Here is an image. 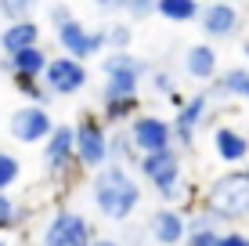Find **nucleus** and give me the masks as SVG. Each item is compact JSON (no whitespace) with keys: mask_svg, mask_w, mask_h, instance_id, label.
Segmentation results:
<instances>
[{"mask_svg":"<svg viewBox=\"0 0 249 246\" xmlns=\"http://www.w3.org/2000/svg\"><path fill=\"white\" fill-rule=\"evenodd\" d=\"M148 83H152V91H156V95H162V98H170V95H177V91H174V76H170V73H156V69H152L148 73Z\"/></svg>","mask_w":249,"mask_h":246,"instance_id":"30","label":"nucleus"},{"mask_svg":"<svg viewBox=\"0 0 249 246\" xmlns=\"http://www.w3.org/2000/svg\"><path fill=\"white\" fill-rule=\"evenodd\" d=\"M54 131V116L47 113V105L33 101V105H22L7 116V134L18 145H44V138Z\"/></svg>","mask_w":249,"mask_h":246,"instance_id":"9","label":"nucleus"},{"mask_svg":"<svg viewBox=\"0 0 249 246\" xmlns=\"http://www.w3.org/2000/svg\"><path fill=\"white\" fill-rule=\"evenodd\" d=\"M206 95H210V101L217 105V101H246L249 95V65L242 69V65H235V69H220L217 76H213L210 83H206Z\"/></svg>","mask_w":249,"mask_h":246,"instance_id":"16","label":"nucleus"},{"mask_svg":"<svg viewBox=\"0 0 249 246\" xmlns=\"http://www.w3.org/2000/svg\"><path fill=\"white\" fill-rule=\"evenodd\" d=\"M184 221H188V232L184 235H195V232H213V228H220L224 221H220L217 214H213L210 207H199V210H192V214H184Z\"/></svg>","mask_w":249,"mask_h":246,"instance_id":"25","label":"nucleus"},{"mask_svg":"<svg viewBox=\"0 0 249 246\" xmlns=\"http://www.w3.org/2000/svg\"><path fill=\"white\" fill-rule=\"evenodd\" d=\"M47 19H51V25H54V29H58V25H62V22H69V19H72V7H69L65 0H54V7H51V11H47Z\"/></svg>","mask_w":249,"mask_h":246,"instance_id":"32","label":"nucleus"},{"mask_svg":"<svg viewBox=\"0 0 249 246\" xmlns=\"http://www.w3.org/2000/svg\"><path fill=\"white\" fill-rule=\"evenodd\" d=\"M152 73V65L144 58H137L130 47L108 51L101 58V101L108 98H130L141 91V80Z\"/></svg>","mask_w":249,"mask_h":246,"instance_id":"3","label":"nucleus"},{"mask_svg":"<svg viewBox=\"0 0 249 246\" xmlns=\"http://www.w3.org/2000/svg\"><path fill=\"white\" fill-rule=\"evenodd\" d=\"M126 131H130L134 145L141 149V152L174 145V123L162 120V116H156V113H137L134 120L126 123Z\"/></svg>","mask_w":249,"mask_h":246,"instance_id":"12","label":"nucleus"},{"mask_svg":"<svg viewBox=\"0 0 249 246\" xmlns=\"http://www.w3.org/2000/svg\"><path fill=\"white\" fill-rule=\"evenodd\" d=\"M90 4H98V7H116V0H90Z\"/></svg>","mask_w":249,"mask_h":246,"instance_id":"34","label":"nucleus"},{"mask_svg":"<svg viewBox=\"0 0 249 246\" xmlns=\"http://www.w3.org/2000/svg\"><path fill=\"white\" fill-rule=\"evenodd\" d=\"M108 159H116V163H126V167H137V159H141V149L134 145L130 131H126V123H119L116 131L108 127Z\"/></svg>","mask_w":249,"mask_h":246,"instance_id":"20","label":"nucleus"},{"mask_svg":"<svg viewBox=\"0 0 249 246\" xmlns=\"http://www.w3.org/2000/svg\"><path fill=\"white\" fill-rule=\"evenodd\" d=\"M199 11L202 0H159L156 4V15L166 22H199Z\"/></svg>","mask_w":249,"mask_h":246,"instance_id":"22","label":"nucleus"},{"mask_svg":"<svg viewBox=\"0 0 249 246\" xmlns=\"http://www.w3.org/2000/svg\"><path fill=\"white\" fill-rule=\"evenodd\" d=\"M141 181L126 170V163H116V159H108L105 167H98V170L90 174V199L94 207H98L101 217H108V221L123 225L134 217V210L141 207Z\"/></svg>","mask_w":249,"mask_h":246,"instance_id":"1","label":"nucleus"},{"mask_svg":"<svg viewBox=\"0 0 249 246\" xmlns=\"http://www.w3.org/2000/svg\"><path fill=\"white\" fill-rule=\"evenodd\" d=\"M25 221V210L15 203V196H7V189H0V232H11Z\"/></svg>","mask_w":249,"mask_h":246,"instance_id":"23","label":"nucleus"},{"mask_svg":"<svg viewBox=\"0 0 249 246\" xmlns=\"http://www.w3.org/2000/svg\"><path fill=\"white\" fill-rule=\"evenodd\" d=\"M246 174H249V159H246Z\"/></svg>","mask_w":249,"mask_h":246,"instance_id":"36","label":"nucleus"},{"mask_svg":"<svg viewBox=\"0 0 249 246\" xmlns=\"http://www.w3.org/2000/svg\"><path fill=\"white\" fill-rule=\"evenodd\" d=\"M105 37H108V51H123V47L134 44V25L130 22H112L105 29Z\"/></svg>","mask_w":249,"mask_h":246,"instance_id":"28","label":"nucleus"},{"mask_svg":"<svg viewBox=\"0 0 249 246\" xmlns=\"http://www.w3.org/2000/svg\"><path fill=\"white\" fill-rule=\"evenodd\" d=\"M144 232H148V239H156L159 246H174V243L184 239L188 221H184L181 210H174V203H166V207H159V210H152V214H148Z\"/></svg>","mask_w":249,"mask_h":246,"instance_id":"15","label":"nucleus"},{"mask_svg":"<svg viewBox=\"0 0 249 246\" xmlns=\"http://www.w3.org/2000/svg\"><path fill=\"white\" fill-rule=\"evenodd\" d=\"M87 80H90V69H87V62L83 58H76V55H54L47 62V69H44V83L51 91H54V98H72V95H80L83 87H87Z\"/></svg>","mask_w":249,"mask_h":246,"instance_id":"8","label":"nucleus"},{"mask_svg":"<svg viewBox=\"0 0 249 246\" xmlns=\"http://www.w3.org/2000/svg\"><path fill=\"white\" fill-rule=\"evenodd\" d=\"M105 163H108V123L87 113L76 123V167L94 174Z\"/></svg>","mask_w":249,"mask_h":246,"instance_id":"5","label":"nucleus"},{"mask_svg":"<svg viewBox=\"0 0 249 246\" xmlns=\"http://www.w3.org/2000/svg\"><path fill=\"white\" fill-rule=\"evenodd\" d=\"M94 235H98L94 225L80 214V210H54L47 228H44V243L47 246H87Z\"/></svg>","mask_w":249,"mask_h":246,"instance_id":"10","label":"nucleus"},{"mask_svg":"<svg viewBox=\"0 0 249 246\" xmlns=\"http://www.w3.org/2000/svg\"><path fill=\"white\" fill-rule=\"evenodd\" d=\"M22 181V159L15 152L0 149V189H15Z\"/></svg>","mask_w":249,"mask_h":246,"instance_id":"24","label":"nucleus"},{"mask_svg":"<svg viewBox=\"0 0 249 246\" xmlns=\"http://www.w3.org/2000/svg\"><path fill=\"white\" fill-rule=\"evenodd\" d=\"M246 105H249V95H246Z\"/></svg>","mask_w":249,"mask_h":246,"instance_id":"37","label":"nucleus"},{"mask_svg":"<svg viewBox=\"0 0 249 246\" xmlns=\"http://www.w3.org/2000/svg\"><path fill=\"white\" fill-rule=\"evenodd\" d=\"M213 152L224 167H246L249 159V131H238L231 123H213Z\"/></svg>","mask_w":249,"mask_h":246,"instance_id":"13","label":"nucleus"},{"mask_svg":"<svg viewBox=\"0 0 249 246\" xmlns=\"http://www.w3.org/2000/svg\"><path fill=\"white\" fill-rule=\"evenodd\" d=\"M156 4H159V0H116V7H119L130 22L152 19V15H156Z\"/></svg>","mask_w":249,"mask_h":246,"instance_id":"27","label":"nucleus"},{"mask_svg":"<svg viewBox=\"0 0 249 246\" xmlns=\"http://www.w3.org/2000/svg\"><path fill=\"white\" fill-rule=\"evenodd\" d=\"M238 22H242V15H238V7L231 4V0H210V4L199 11V25H202V33H206L210 40L235 37V33H238Z\"/></svg>","mask_w":249,"mask_h":246,"instance_id":"14","label":"nucleus"},{"mask_svg":"<svg viewBox=\"0 0 249 246\" xmlns=\"http://www.w3.org/2000/svg\"><path fill=\"white\" fill-rule=\"evenodd\" d=\"M29 44H40V25L25 15V19H11L0 33V51L4 55H15V51L29 47Z\"/></svg>","mask_w":249,"mask_h":246,"instance_id":"19","label":"nucleus"},{"mask_svg":"<svg viewBox=\"0 0 249 246\" xmlns=\"http://www.w3.org/2000/svg\"><path fill=\"white\" fill-rule=\"evenodd\" d=\"M246 243H249V235L242 228H228V232L220 235V246H246Z\"/></svg>","mask_w":249,"mask_h":246,"instance_id":"33","label":"nucleus"},{"mask_svg":"<svg viewBox=\"0 0 249 246\" xmlns=\"http://www.w3.org/2000/svg\"><path fill=\"white\" fill-rule=\"evenodd\" d=\"M181 145H166V149H152V152H141L137 159V174L156 189V196H162L166 189L184 181V163H181Z\"/></svg>","mask_w":249,"mask_h":246,"instance_id":"4","label":"nucleus"},{"mask_svg":"<svg viewBox=\"0 0 249 246\" xmlns=\"http://www.w3.org/2000/svg\"><path fill=\"white\" fill-rule=\"evenodd\" d=\"M210 105H213V101H210L206 91L184 98L181 105H177V116L170 120V123H174V145L192 149V145H195V134H199L202 127H213V123H217V116L210 113Z\"/></svg>","mask_w":249,"mask_h":246,"instance_id":"7","label":"nucleus"},{"mask_svg":"<svg viewBox=\"0 0 249 246\" xmlns=\"http://www.w3.org/2000/svg\"><path fill=\"white\" fill-rule=\"evenodd\" d=\"M33 4H36V0H0V15H4L7 22L11 19H25V15L33 11Z\"/></svg>","mask_w":249,"mask_h":246,"instance_id":"29","label":"nucleus"},{"mask_svg":"<svg viewBox=\"0 0 249 246\" xmlns=\"http://www.w3.org/2000/svg\"><path fill=\"white\" fill-rule=\"evenodd\" d=\"M242 55H246V65H249V40H246V44H242Z\"/></svg>","mask_w":249,"mask_h":246,"instance_id":"35","label":"nucleus"},{"mask_svg":"<svg viewBox=\"0 0 249 246\" xmlns=\"http://www.w3.org/2000/svg\"><path fill=\"white\" fill-rule=\"evenodd\" d=\"M202 207H210L224 225H242L249 217V174H246V167L213 177L202 189Z\"/></svg>","mask_w":249,"mask_h":246,"instance_id":"2","label":"nucleus"},{"mask_svg":"<svg viewBox=\"0 0 249 246\" xmlns=\"http://www.w3.org/2000/svg\"><path fill=\"white\" fill-rule=\"evenodd\" d=\"M15 87L29 101H40V105H51V101H54V91L44 83V76H36V80H15Z\"/></svg>","mask_w":249,"mask_h":246,"instance_id":"26","label":"nucleus"},{"mask_svg":"<svg viewBox=\"0 0 249 246\" xmlns=\"http://www.w3.org/2000/svg\"><path fill=\"white\" fill-rule=\"evenodd\" d=\"M58 47L65 51V55H76V58H94V55H101V51L108 47V37H105V29H87L80 19H69L58 25Z\"/></svg>","mask_w":249,"mask_h":246,"instance_id":"11","label":"nucleus"},{"mask_svg":"<svg viewBox=\"0 0 249 246\" xmlns=\"http://www.w3.org/2000/svg\"><path fill=\"white\" fill-rule=\"evenodd\" d=\"M51 62V55L40 44H29L22 51H15V55H4V69L11 73V80H36V76H44Z\"/></svg>","mask_w":249,"mask_h":246,"instance_id":"17","label":"nucleus"},{"mask_svg":"<svg viewBox=\"0 0 249 246\" xmlns=\"http://www.w3.org/2000/svg\"><path fill=\"white\" fill-rule=\"evenodd\" d=\"M137 113H141V98H137V95H130V98H108V101H101V120H105L108 127L130 123Z\"/></svg>","mask_w":249,"mask_h":246,"instance_id":"21","label":"nucleus"},{"mask_svg":"<svg viewBox=\"0 0 249 246\" xmlns=\"http://www.w3.org/2000/svg\"><path fill=\"white\" fill-rule=\"evenodd\" d=\"M40 159H44L47 177H54V181L72 174L76 170V123H54V131L44 138Z\"/></svg>","mask_w":249,"mask_h":246,"instance_id":"6","label":"nucleus"},{"mask_svg":"<svg viewBox=\"0 0 249 246\" xmlns=\"http://www.w3.org/2000/svg\"><path fill=\"white\" fill-rule=\"evenodd\" d=\"M184 73L199 83H210L220 73V55L213 44H192L184 51Z\"/></svg>","mask_w":249,"mask_h":246,"instance_id":"18","label":"nucleus"},{"mask_svg":"<svg viewBox=\"0 0 249 246\" xmlns=\"http://www.w3.org/2000/svg\"><path fill=\"white\" fill-rule=\"evenodd\" d=\"M220 235H224V228H213V232H195V235H184V243H192V246H220Z\"/></svg>","mask_w":249,"mask_h":246,"instance_id":"31","label":"nucleus"}]
</instances>
